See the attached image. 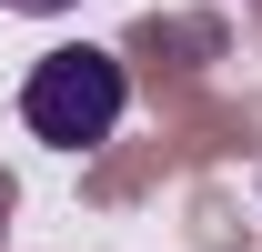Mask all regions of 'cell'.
<instances>
[{
    "instance_id": "cell-1",
    "label": "cell",
    "mask_w": 262,
    "mask_h": 252,
    "mask_svg": "<svg viewBox=\"0 0 262 252\" xmlns=\"http://www.w3.org/2000/svg\"><path fill=\"white\" fill-rule=\"evenodd\" d=\"M121 111H131V71H121V51H101V40L40 51L31 81H20V121H31V141H51V152H101V141L121 131Z\"/></svg>"
},
{
    "instance_id": "cell-2",
    "label": "cell",
    "mask_w": 262,
    "mask_h": 252,
    "mask_svg": "<svg viewBox=\"0 0 262 252\" xmlns=\"http://www.w3.org/2000/svg\"><path fill=\"white\" fill-rule=\"evenodd\" d=\"M0 10H20V20H61V10H81V0H0Z\"/></svg>"
}]
</instances>
